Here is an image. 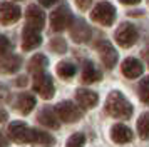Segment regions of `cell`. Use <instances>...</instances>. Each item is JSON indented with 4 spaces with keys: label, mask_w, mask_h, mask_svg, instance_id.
<instances>
[{
    "label": "cell",
    "mask_w": 149,
    "mask_h": 147,
    "mask_svg": "<svg viewBox=\"0 0 149 147\" xmlns=\"http://www.w3.org/2000/svg\"><path fill=\"white\" fill-rule=\"evenodd\" d=\"M106 112L114 119L127 120L132 115V105L124 94H121L119 90H112L106 100Z\"/></svg>",
    "instance_id": "obj_1"
},
{
    "label": "cell",
    "mask_w": 149,
    "mask_h": 147,
    "mask_svg": "<svg viewBox=\"0 0 149 147\" xmlns=\"http://www.w3.org/2000/svg\"><path fill=\"white\" fill-rule=\"evenodd\" d=\"M74 24V15L67 5L57 7L54 12L50 13V27L55 32H62L65 28H70Z\"/></svg>",
    "instance_id": "obj_2"
},
{
    "label": "cell",
    "mask_w": 149,
    "mask_h": 147,
    "mask_svg": "<svg viewBox=\"0 0 149 147\" xmlns=\"http://www.w3.org/2000/svg\"><path fill=\"white\" fill-rule=\"evenodd\" d=\"M91 19L94 20L95 24H99V25H104V27L112 25L114 20H116V8H114V5L109 3V2H99V3L92 8V12H91Z\"/></svg>",
    "instance_id": "obj_3"
},
{
    "label": "cell",
    "mask_w": 149,
    "mask_h": 147,
    "mask_svg": "<svg viewBox=\"0 0 149 147\" xmlns=\"http://www.w3.org/2000/svg\"><path fill=\"white\" fill-rule=\"evenodd\" d=\"M137 37H139L137 28H136L132 24H129V22L121 24V25L117 27L116 33H114L116 42H117L121 47H124V49H129V47L134 45L136 42H137Z\"/></svg>",
    "instance_id": "obj_4"
},
{
    "label": "cell",
    "mask_w": 149,
    "mask_h": 147,
    "mask_svg": "<svg viewBox=\"0 0 149 147\" xmlns=\"http://www.w3.org/2000/svg\"><path fill=\"white\" fill-rule=\"evenodd\" d=\"M55 112L59 115V119L67 122V124H74L82 117V109L77 104L70 102V100H62L55 105Z\"/></svg>",
    "instance_id": "obj_5"
},
{
    "label": "cell",
    "mask_w": 149,
    "mask_h": 147,
    "mask_svg": "<svg viewBox=\"0 0 149 147\" xmlns=\"http://www.w3.org/2000/svg\"><path fill=\"white\" fill-rule=\"evenodd\" d=\"M32 87H34V90L39 95H40L42 99H52L55 94V87H54V80L52 77L49 75V74L42 72V74H37L34 77V82H32Z\"/></svg>",
    "instance_id": "obj_6"
},
{
    "label": "cell",
    "mask_w": 149,
    "mask_h": 147,
    "mask_svg": "<svg viewBox=\"0 0 149 147\" xmlns=\"http://www.w3.org/2000/svg\"><path fill=\"white\" fill-rule=\"evenodd\" d=\"M95 50L99 52V57H101L102 64L107 67V69H114L116 64H117V50H116L112 44L109 40H97L94 44Z\"/></svg>",
    "instance_id": "obj_7"
},
{
    "label": "cell",
    "mask_w": 149,
    "mask_h": 147,
    "mask_svg": "<svg viewBox=\"0 0 149 147\" xmlns=\"http://www.w3.org/2000/svg\"><path fill=\"white\" fill-rule=\"evenodd\" d=\"M30 127L22 122V120H14L8 124V135L10 139L17 142V144H25V142H30Z\"/></svg>",
    "instance_id": "obj_8"
},
{
    "label": "cell",
    "mask_w": 149,
    "mask_h": 147,
    "mask_svg": "<svg viewBox=\"0 0 149 147\" xmlns=\"http://www.w3.org/2000/svg\"><path fill=\"white\" fill-rule=\"evenodd\" d=\"M70 37H72V40L75 44H86L92 37V28L89 27V24L86 20L79 19L75 20L72 24V27H70Z\"/></svg>",
    "instance_id": "obj_9"
},
{
    "label": "cell",
    "mask_w": 149,
    "mask_h": 147,
    "mask_svg": "<svg viewBox=\"0 0 149 147\" xmlns=\"http://www.w3.org/2000/svg\"><path fill=\"white\" fill-rule=\"evenodd\" d=\"M22 10L19 5H15L12 2H0V24L10 25L20 19Z\"/></svg>",
    "instance_id": "obj_10"
},
{
    "label": "cell",
    "mask_w": 149,
    "mask_h": 147,
    "mask_svg": "<svg viewBox=\"0 0 149 147\" xmlns=\"http://www.w3.org/2000/svg\"><path fill=\"white\" fill-rule=\"evenodd\" d=\"M25 20H27V27H32L35 30H42L45 25V13H44V10H40V7L29 5L27 12H25Z\"/></svg>",
    "instance_id": "obj_11"
},
{
    "label": "cell",
    "mask_w": 149,
    "mask_h": 147,
    "mask_svg": "<svg viewBox=\"0 0 149 147\" xmlns=\"http://www.w3.org/2000/svg\"><path fill=\"white\" fill-rule=\"evenodd\" d=\"M42 44L40 30H35L32 27H24L22 30V49L24 50H34Z\"/></svg>",
    "instance_id": "obj_12"
},
{
    "label": "cell",
    "mask_w": 149,
    "mask_h": 147,
    "mask_svg": "<svg viewBox=\"0 0 149 147\" xmlns=\"http://www.w3.org/2000/svg\"><path fill=\"white\" fill-rule=\"evenodd\" d=\"M75 99H77L79 107H82V109H92L99 102V94L94 92V90H89V89H77L75 90Z\"/></svg>",
    "instance_id": "obj_13"
},
{
    "label": "cell",
    "mask_w": 149,
    "mask_h": 147,
    "mask_svg": "<svg viewBox=\"0 0 149 147\" xmlns=\"http://www.w3.org/2000/svg\"><path fill=\"white\" fill-rule=\"evenodd\" d=\"M37 120L40 122L42 126L49 127V129H59L61 127V119L55 112V107H44L39 115H37Z\"/></svg>",
    "instance_id": "obj_14"
},
{
    "label": "cell",
    "mask_w": 149,
    "mask_h": 147,
    "mask_svg": "<svg viewBox=\"0 0 149 147\" xmlns=\"http://www.w3.org/2000/svg\"><path fill=\"white\" fill-rule=\"evenodd\" d=\"M121 70H122V74H124V77H127V79H136V77L142 75L144 65H142L141 60L134 59V57H127V59L121 64Z\"/></svg>",
    "instance_id": "obj_15"
},
{
    "label": "cell",
    "mask_w": 149,
    "mask_h": 147,
    "mask_svg": "<svg viewBox=\"0 0 149 147\" xmlns=\"http://www.w3.org/2000/svg\"><path fill=\"white\" fill-rule=\"evenodd\" d=\"M132 137H134V134L126 124H114L111 127V139L116 144H127L132 140Z\"/></svg>",
    "instance_id": "obj_16"
},
{
    "label": "cell",
    "mask_w": 149,
    "mask_h": 147,
    "mask_svg": "<svg viewBox=\"0 0 149 147\" xmlns=\"http://www.w3.org/2000/svg\"><path fill=\"white\" fill-rule=\"evenodd\" d=\"M22 67V57L15 53H8L0 57V74H14Z\"/></svg>",
    "instance_id": "obj_17"
},
{
    "label": "cell",
    "mask_w": 149,
    "mask_h": 147,
    "mask_svg": "<svg viewBox=\"0 0 149 147\" xmlns=\"http://www.w3.org/2000/svg\"><path fill=\"white\" fill-rule=\"evenodd\" d=\"M102 77L101 70L94 65V62L91 60H86L84 65H82V74H81V79L84 84H94V82H99Z\"/></svg>",
    "instance_id": "obj_18"
},
{
    "label": "cell",
    "mask_w": 149,
    "mask_h": 147,
    "mask_svg": "<svg viewBox=\"0 0 149 147\" xmlns=\"http://www.w3.org/2000/svg\"><path fill=\"white\" fill-rule=\"evenodd\" d=\"M35 104H37L35 97L32 95V94H29V92L19 94V95H17V100H15V105H17V109H19V112L25 114V115L34 110Z\"/></svg>",
    "instance_id": "obj_19"
},
{
    "label": "cell",
    "mask_w": 149,
    "mask_h": 147,
    "mask_svg": "<svg viewBox=\"0 0 149 147\" xmlns=\"http://www.w3.org/2000/svg\"><path fill=\"white\" fill-rule=\"evenodd\" d=\"M30 142L34 144H39L42 147H50L55 144V139L52 134L45 132V130H40V129H32L30 130Z\"/></svg>",
    "instance_id": "obj_20"
},
{
    "label": "cell",
    "mask_w": 149,
    "mask_h": 147,
    "mask_svg": "<svg viewBox=\"0 0 149 147\" xmlns=\"http://www.w3.org/2000/svg\"><path fill=\"white\" fill-rule=\"evenodd\" d=\"M49 65V59L44 55V53H35L32 59L29 60V64H27V69H29V72H32V74H42L44 70H45V67Z\"/></svg>",
    "instance_id": "obj_21"
},
{
    "label": "cell",
    "mask_w": 149,
    "mask_h": 147,
    "mask_svg": "<svg viewBox=\"0 0 149 147\" xmlns=\"http://www.w3.org/2000/svg\"><path fill=\"white\" fill-rule=\"evenodd\" d=\"M57 75L61 77V79H72L75 75V72H77V69H75V65L72 64V62H69V60H62V62H59L57 64Z\"/></svg>",
    "instance_id": "obj_22"
},
{
    "label": "cell",
    "mask_w": 149,
    "mask_h": 147,
    "mask_svg": "<svg viewBox=\"0 0 149 147\" xmlns=\"http://www.w3.org/2000/svg\"><path fill=\"white\" fill-rule=\"evenodd\" d=\"M136 129H137V134L142 140L149 139V112H142L137 119V124H136Z\"/></svg>",
    "instance_id": "obj_23"
},
{
    "label": "cell",
    "mask_w": 149,
    "mask_h": 147,
    "mask_svg": "<svg viewBox=\"0 0 149 147\" xmlns=\"http://www.w3.org/2000/svg\"><path fill=\"white\" fill-rule=\"evenodd\" d=\"M137 92H139V99L149 105V75L144 77V79L139 82V87H137Z\"/></svg>",
    "instance_id": "obj_24"
},
{
    "label": "cell",
    "mask_w": 149,
    "mask_h": 147,
    "mask_svg": "<svg viewBox=\"0 0 149 147\" xmlns=\"http://www.w3.org/2000/svg\"><path fill=\"white\" fill-rule=\"evenodd\" d=\"M84 144H86V135L82 132H75L67 139L65 147H84Z\"/></svg>",
    "instance_id": "obj_25"
},
{
    "label": "cell",
    "mask_w": 149,
    "mask_h": 147,
    "mask_svg": "<svg viewBox=\"0 0 149 147\" xmlns=\"http://www.w3.org/2000/svg\"><path fill=\"white\" fill-rule=\"evenodd\" d=\"M50 49L57 53H64V52H67V42L62 37H55V39L50 40Z\"/></svg>",
    "instance_id": "obj_26"
},
{
    "label": "cell",
    "mask_w": 149,
    "mask_h": 147,
    "mask_svg": "<svg viewBox=\"0 0 149 147\" xmlns=\"http://www.w3.org/2000/svg\"><path fill=\"white\" fill-rule=\"evenodd\" d=\"M12 50H14V44L8 40V37H5V35H0V57L12 53Z\"/></svg>",
    "instance_id": "obj_27"
},
{
    "label": "cell",
    "mask_w": 149,
    "mask_h": 147,
    "mask_svg": "<svg viewBox=\"0 0 149 147\" xmlns=\"http://www.w3.org/2000/svg\"><path fill=\"white\" fill-rule=\"evenodd\" d=\"M8 95H10V94H8V89L2 85V87H0V104L7 102V100H8Z\"/></svg>",
    "instance_id": "obj_28"
},
{
    "label": "cell",
    "mask_w": 149,
    "mask_h": 147,
    "mask_svg": "<svg viewBox=\"0 0 149 147\" xmlns=\"http://www.w3.org/2000/svg\"><path fill=\"white\" fill-rule=\"evenodd\" d=\"M75 3H77V7H79V8L86 10V8H89V5L92 3V0H75Z\"/></svg>",
    "instance_id": "obj_29"
},
{
    "label": "cell",
    "mask_w": 149,
    "mask_h": 147,
    "mask_svg": "<svg viewBox=\"0 0 149 147\" xmlns=\"http://www.w3.org/2000/svg\"><path fill=\"white\" fill-rule=\"evenodd\" d=\"M40 2V5H44V7H52L54 3H57L59 0H39Z\"/></svg>",
    "instance_id": "obj_30"
},
{
    "label": "cell",
    "mask_w": 149,
    "mask_h": 147,
    "mask_svg": "<svg viewBox=\"0 0 149 147\" xmlns=\"http://www.w3.org/2000/svg\"><path fill=\"white\" fill-rule=\"evenodd\" d=\"M0 147H8V140L2 132H0Z\"/></svg>",
    "instance_id": "obj_31"
},
{
    "label": "cell",
    "mask_w": 149,
    "mask_h": 147,
    "mask_svg": "<svg viewBox=\"0 0 149 147\" xmlns=\"http://www.w3.org/2000/svg\"><path fill=\"white\" fill-rule=\"evenodd\" d=\"M7 119H8V114L5 112L3 109H0V124H3V122H5Z\"/></svg>",
    "instance_id": "obj_32"
},
{
    "label": "cell",
    "mask_w": 149,
    "mask_h": 147,
    "mask_svg": "<svg viewBox=\"0 0 149 147\" xmlns=\"http://www.w3.org/2000/svg\"><path fill=\"white\" fill-rule=\"evenodd\" d=\"M121 3H124V5H136V3H139L141 0H119Z\"/></svg>",
    "instance_id": "obj_33"
},
{
    "label": "cell",
    "mask_w": 149,
    "mask_h": 147,
    "mask_svg": "<svg viewBox=\"0 0 149 147\" xmlns=\"http://www.w3.org/2000/svg\"><path fill=\"white\" fill-rule=\"evenodd\" d=\"M27 84V77H19L17 79V85H25Z\"/></svg>",
    "instance_id": "obj_34"
}]
</instances>
